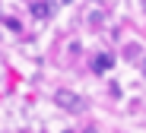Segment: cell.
I'll return each instance as SVG.
<instances>
[{
	"label": "cell",
	"mask_w": 146,
	"mask_h": 133,
	"mask_svg": "<svg viewBox=\"0 0 146 133\" xmlns=\"http://www.w3.org/2000/svg\"><path fill=\"white\" fill-rule=\"evenodd\" d=\"M54 101L60 105V108H67V111H73V114H80L83 108H86V101L76 95V92H70V89H57L54 92Z\"/></svg>",
	"instance_id": "obj_1"
},
{
	"label": "cell",
	"mask_w": 146,
	"mask_h": 133,
	"mask_svg": "<svg viewBox=\"0 0 146 133\" xmlns=\"http://www.w3.org/2000/svg\"><path fill=\"white\" fill-rule=\"evenodd\" d=\"M111 67H114V57H111V54H99V57H92V70H95V73H108Z\"/></svg>",
	"instance_id": "obj_2"
},
{
	"label": "cell",
	"mask_w": 146,
	"mask_h": 133,
	"mask_svg": "<svg viewBox=\"0 0 146 133\" xmlns=\"http://www.w3.org/2000/svg\"><path fill=\"white\" fill-rule=\"evenodd\" d=\"M51 13H54V3H51V0H41V3L32 7V16H35V19H48Z\"/></svg>",
	"instance_id": "obj_3"
},
{
	"label": "cell",
	"mask_w": 146,
	"mask_h": 133,
	"mask_svg": "<svg viewBox=\"0 0 146 133\" xmlns=\"http://www.w3.org/2000/svg\"><path fill=\"white\" fill-rule=\"evenodd\" d=\"M3 22H7V29H10V32H22V25H19V19H13V16H10V19H3Z\"/></svg>",
	"instance_id": "obj_4"
},
{
	"label": "cell",
	"mask_w": 146,
	"mask_h": 133,
	"mask_svg": "<svg viewBox=\"0 0 146 133\" xmlns=\"http://www.w3.org/2000/svg\"><path fill=\"white\" fill-rule=\"evenodd\" d=\"M143 76H146V60H143Z\"/></svg>",
	"instance_id": "obj_5"
},
{
	"label": "cell",
	"mask_w": 146,
	"mask_h": 133,
	"mask_svg": "<svg viewBox=\"0 0 146 133\" xmlns=\"http://www.w3.org/2000/svg\"><path fill=\"white\" fill-rule=\"evenodd\" d=\"M64 133H73V130H64Z\"/></svg>",
	"instance_id": "obj_6"
}]
</instances>
